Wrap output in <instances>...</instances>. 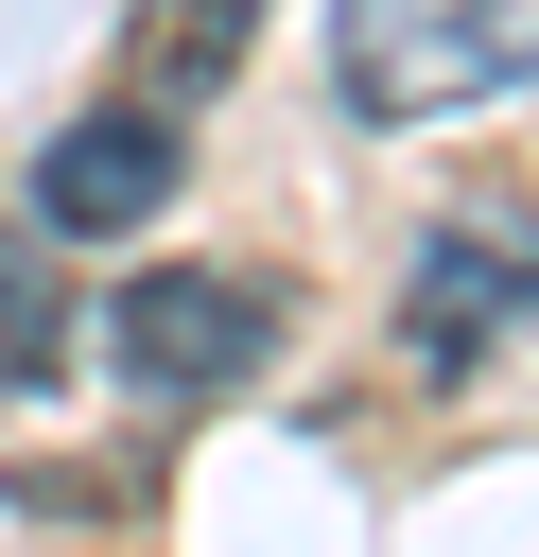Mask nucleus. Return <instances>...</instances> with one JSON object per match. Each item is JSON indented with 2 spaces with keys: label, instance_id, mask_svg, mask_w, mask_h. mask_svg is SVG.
Instances as JSON below:
<instances>
[{
  "label": "nucleus",
  "instance_id": "nucleus-1",
  "mask_svg": "<svg viewBox=\"0 0 539 557\" xmlns=\"http://www.w3.org/2000/svg\"><path fill=\"white\" fill-rule=\"evenodd\" d=\"M539 87V0H330V104L348 122H469Z\"/></svg>",
  "mask_w": 539,
  "mask_h": 557
},
{
  "label": "nucleus",
  "instance_id": "nucleus-2",
  "mask_svg": "<svg viewBox=\"0 0 539 557\" xmlns=\"http://www.w3.org/2000/svg\"><path fill=\"white\" fill-rule=\"evenodd\" d=\"M278 278H243V261H156V278H122V313H104V348H122V383L139 400H243L261 366H278Z\"/></svg>",
  "mask_w": 539,
  "mask_h": 557
},
{
  "label": "nucleus",
  "instance_id": "nucleus-3",
  "mask_svg": "<svg viewBox=\"0 0 539 557\" xmlns=\"http://www.w3.org/2000/svg\"><path fill=\"white\" fill-rule=\"evenodd\" d=\"M504 331H539V209H452V226H417L400 348L452 383V366H487Z\"/></svg>",
  "mask_w": 539,
  "mask_h": 557
},
{
  "label": "nucleus",
  "instance_id": "nucleus-4",
  "mask_svg": "<svg viewBox=\"0 0 539 557\" xmlns=\"http://www.w3.org/2000/svg\"><path fill=\"white\" fill-rule=\"evenodd\" d=\"M174 174H191L174 104H139V87H122V104H87V122L35 157V209H52L70 244H122V226H156V209H174Z\"/></svg>",
  "mask_w": 539,
  "mask_h": 557
},
{
  "label": "nucleus",
  "instance_id": "nucleus-5",
  "mask_svg": "<svg viewBox=\"0 0 539 557\" xmlns=\"http://www.w3.org/2000/svg\"><path fill=\"white\" fill-rule=\"evenodd\" d=\"M243 35H261V0H139L122 70H139V104H209V87L243 70Z\"/></svg>",
  "mask_w": 539,
  "mask_h": 557
},
{
  "label": "nucleus",
  "instance_id": "nucleus-6",
  "mask_svg": "<svg viewBox=\"0 0 539 557\" xmlns=\"http://www.w3.org/2000/svg\"><path fill=\"white\" fill-rule=\"evenodd\" d=\"M70 366V313H52V278L17 261V226H0V383H52Z\"/></svg>",
  "mask_w": 539,
  "mask_h": 557
}]
</instances>
